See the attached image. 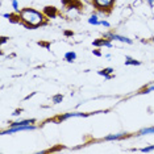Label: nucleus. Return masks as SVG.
Instances as JSON below:
<instances>
[{
  "label": "nucleus",
  "instance_id": "f257e3e1",
  "mask_svg": "<svg viewBox=\"0 0 154 154\" xmlns=\"http://www.w3.org/2000/svg\"><path fill=\"white\" fill-rule=\"evenodd\" d=\"M20 23L29 29H36L45 24L44 12H40L34 8H23L20 12Z\"/></svg>",
  "mask_w": 154,
  "mask_h": 154
},
{
  "label": "nucleus",
  "instance_id": "f03ea898",
  "mask_svg": "<svg viewBox=\"0 0 154 154\" xmlns=\"http://www.w3.org/2000/svg\"><path fill=\"white\" fill-rule=\"evenodd\" d=\"M92 5L101 13H104L106 11L112 9V7L115 5V0H92Z\"/></svg>",
  "mask_w": 154,
  "mask_h": 154
},
{
  "label": "nucleus",
  "instance_id": "7ed1b4c3",
  "mask_svg": "<svg viewBox=\"0 0 154 154\" xmlns=\"http://www.w3.org/2000/svg\"><path fill=\"white\" fill-rule=\"evenodd\" d=\"M37 127L36 125H17V127H9L8 129L1 132V134H13L18 133V132H29V131H34Z\"/></svg>",
  "mask_w": 154,
  "mask_h": 154
},
{
  "label": "nucleus",
  "instance_id": "20e7f679",
  "mask_svg": "<svg viewBox=\"0 0 154 154\" xmlns=\"http://www.w3.org/2000/svg\"><path fill=\"white\" fill-rule=\"evenodd\" d=\"M104 38H108V40H111V41L125 42V44H129V45L133 44V41H132L131 38H128V37H125V36H120V34H117V33H115V32H107V33H104Z\"/></svg>",
  "mask_w": 154,
  "mask_h": 154
},
{
  "label": "nucleus",
  "instance_id": "39448f33",
  "mask_svg": "<svg viewBox=\"0 0 154 154\" xmlns=\"http://www.w3.org/2000/svg\"><path fill=\"white\" fill-rule=\"evenodd\" d=\"M87 116V113H82V112H71V113H65V115H61V116H58L55 120H53V121H57V122H59V121H63V120H67V119H70V117H86Z\"/></svg>",
  "mask_w": 154,
  "mask_h": 154
},
{
  "label": "nucleus",
  "instance_id": "423d86ee",
  "mask_svg": "<svg viewBox=\"0 0 154 154\" xmlns=\"http://www.w3.org/2000/svg\"><path fill=\"white\" fill-rule=\"evenodd\" d=\"M92 45L94 46H96V48H99V46H104V48H113V44H112V41L108 38H98V40H95L94 42H92Z\"/></svg>",
  "mask_w": 154,
  "mask_h": 154
},
{
  "label": "nucleus",
  "instance_id": "0eeeda50",
  "mask_svg": "<svg viewBox=\"0 0 154 154\" xmlns=\"http://www.w3.org/2000/svg\"><path fill=\"white\" fill-rule=\"evenodd\" d=\"M44 15L48 18H54L55 16H57V8L51 7V5H48V7L44 8Z\"/></svg>",
  "mask_w": 154,
  "mask_h": 154
},
{
  "label": "nucleus",
  "instance_id": "6e6552de",
  "mask_svg": "<svg viewBox=\"0 0 154 154\" xmlns=\"http://www.w3.org/2000/svg\"><path fill=\"white\" fill-rule=\"evenodd\" d=\"M128 134L127 133H116V134H108L103 138V141H117V140H121V138L127 137Z\"/></svg>",
  "mask_w": 154,
  "mask_h": 154
},
{
  "label": "nucleus",
  "instance_id": "1a4fd4ad",
  "mask_svg": "<svg viewBox=\"0 0 154 154\" xmlns=\"http://www.w3.org/2000/svg\"><path fill=\"white\" fill-rule=\"evenodd\" d=\"M34 119H28V120H18V121H13L9 124V127H17V125H32L34 124Z\"/></svg>",
  "mask_w": 154,
  "mask_h": 154
},
{
  "label": "nucleus",
  "instance_id": "9d476101",
  "mask_svg": "<svg viewBox=\"0 0 154 154\" xmlns=\"http://www.w3.org/2000/svg\"><path fill=\"white\" fill-rule=\"evenodd\" d=\"M115 71V70L112 69V67H107V69H103V70H100V71H98V74L99 75H101V76H104L106 79H112L113 76H112V73Z\"/></svg>",
  "mask_w": 154,
  "mask_h": 154
},
{
  "label": "nucleus",
  "instance_id": "9b49d317",
  "mask_svg": "<svg viewBox=\"0 0 154 154\" xmlns=\"http://www.w3.org/2000/svg\"><path fill=\"white\" fill-rule=\"evenodd\" d=\"M3 17L8 18L11 23H20V15H13V13H3Z\"/></svg>",
  "mask_w": 154,
  "mask_h": 154
},
{
  "label": "nucleus",
  "instance_id": "f8f14e48",
  "mask_svg": "<svg viewBox=\"0 0 154 154\" xmlns=\"http://www.w3.org/2000/svg\"><path fill=\"white\" fill-rule=\"evenodd\" d=\"M125 65H127V66H140L141 62L134 59V58L129 57V55H125Z\"/></svg>",
  "mask_w": 154,
  "mask_h": 154
},
{
  "label": "nucleus",
  "instance_id": "ddd939ff",
  "mask_svg": "<svg viewBox=\"0 0 154 154\" xmlns=\"http://www.w3.org/2000/svg\"><path fill=\"white\" fill-rule=\"evenodd\" d=\"M65 61L66 62H74V61L76 59V53L75 51H67L66 54H65Z\"/></svg>",
  "mask_w": 154,
  "mask_h": 154
},
{
  "label": "nucleus",
  "instance_id": "4468645a",
  "mask_svg": "<svg viewBox=\"0 0 154 154\" xmlns=\"http://www.w3.org/2000/svg\"><path fill=\"white\" fill-rule=\"evenodd\" d=\"M146 134H154V127H149V128H142L138 132L137 136H146Z\"/></svg>",
  "mask_w": 154,
  "mask_h": 154
},
{
  "label": "nucleus",
  "instance_id": "2eb2a0df",
  "mask_svg": "<svg viewBox=\"0 0 154 154\" xmlns=\"http://www.w3.org/2000/svg\"><path fill=\"white\" fill-rule=\"evenodd\" d=\"M88 24H91V25H99V24H100L99 16H98L96 13L91 15V16H90V18H88Z\"/></svg>",
  "mask_w": 154,
  "mask_h": 154
},
{
  "label": "nucleus",
  "instance_id": "dca6fc26",
  "mask_svg": "<svg viewBox=\"0 0 154 154\" xmlns=\"http://www.w3.org/2000/svg\"><path fill=\"white\" fill-rule=\"evenodd\" d=\"M62 100H63V95L62 94H57V95H54V96H51V101H53L54 104L62 103Z\"/></svg>",
  "mask_w": 154,
  "mask_h": 154
},
{
  "label": "nucleus",
  "instance_id": "f3484780",
  "mask_svg": "<svg viewBox=\"0 0 154 154\" xmlns=\"http://www.w3.org/2000/svg\"><path fill=\"white\" fill-rule=\"evenodd\" d=\"M152 91H154V83H153V84H149L145 88H142V90L140 91V94H150Z\"/></svg>",
  "mask_w": 154,
  "mask_h": 154
},
{
  "label": "nucleus",
  "instance_id": "a211bd4d",
  "mask_svg": "<svg viewBox=\"0 0 154 154\" xmlns=\"http://www.w3.org/2000/svg\"><path fill=\"white\" fill-rule=\"evenodd\" d=\"M11 4H12V8L15 9V12L18 13V12H20V8H18V1L17 0H11Z\"/></svg>",
  "mask_w": 154,
  "mask_h": 154
},
{
  "label": "nucleus",
  "instance_id": "6ab92c4d",
  "mask_svg": "<svg viewBox=\"0 0 154 154\" xmlns=\"http://www.w3.org/2000/svg\"><path fill=\"white\" fill-rule=\"evenodd\" d=\"M154 150V145H149V146H145V147H142V149H140V152L141 153H150V152H153Z\"/></svg>",
  "mask_w": 154,
  "mask_h": 154
},
{
  "label": "nucleus",
  "instance_id": "aec40b11",
  "mask_svg": "<svg viewBox=\"0 0 154 154\" xmlns=\"http://www.w3.org/2000/svg\"><path fill=\"white\" fill-rule=\"evenodd\" d=\"M99 25H103V26H106V28H111V24H109L107 20H100V24H99Z\"/></svg>",
  "mask_w": 154,
  "mask_h": 154
},
{
  "label": "nucleus",
  "instance_id": "412c9836",
  "mask_svg": "<svg viewBox=\"0 0 154 154\" xmlns=\"http://www.w3.org/2000/svg\"><path fill=\"white\" fill-rule=\"evenodd\" d=\"M21 112H23V109H16L13 113H12V115H13V116H20Z\"/></svg>",
  "mask_w": 154,
  "mask_h": 154
},
{
  "label": "nucleus",
  "instance_id": "4be33fe9",
  "mask_svg": "<svg viewBox=\"0 0 154 154\" xmlns=\"http://www.w3.org/2000/svg\"><path fill=\"white\" fill-rule=\"evenodd\" d=\"M61 1H62V4H63V5H67L69 3H73L74 0H61Z\"/></svg>",
  "mask_w": 154,
  "mask_h": 154
},
{
  "label": "nucleus",
  "instance_id": "5701e85b",
  "mask_svg": "<svg viewBox=\"0 0 154 154\" xmlns=\"http://www.w3.org/2000/svg\"><path fill=\"white\" fill-rule=\"evenodd\" d=\"M147 1V4H149V7L150 8H153V5H154V0H146Z\"/></svg>",
  "mask_w": 154,
  "mask_h": 154
},
{
  "label": "nucleus",
  "instance_id": "b1692460",
  "mask_svg": "<svg viewBox=\"0 0 154 154\" xmlns=\"http://www.w3.org/2000/svg\"><path fill=\"white\" fill-rule=\"evenodd\" d=\"M92 53H94L95 55H96V57H101V53H100L99 50H94V51H92Z\"/></svg>",
  "mask_w": 154,
  "mask_h": 154
},
{
  "label": "nucleus",
  "instance_id": "393cba45",
  "mask_svg": "<svg viewBox=\"0 0 154 154\" xmlns=\"http://www.w3.org/2000/svg\"><path fill=\"white\" fill-rule=\"evenodd\" d=\"M65 36H67V37H69V36H73V32H66V33H65Z\"/></svg>",
  "mask_w": 154,
  "mask_h": 154
},
{
  "label": "nucleus",
  "instance_id": "a878e982",
  "mask_svg": "<svg viewBox=\"0 0 154 154\" xmlns=\"http://www.w3.org/2000/svg\"><path fill=\"white\" fill-rule=\"evenodd\" d=\"M153 42H154V38H153Z\"/></svg>",
  "mask_w": 154,
  "mask_h": 154
}]
</instances>
